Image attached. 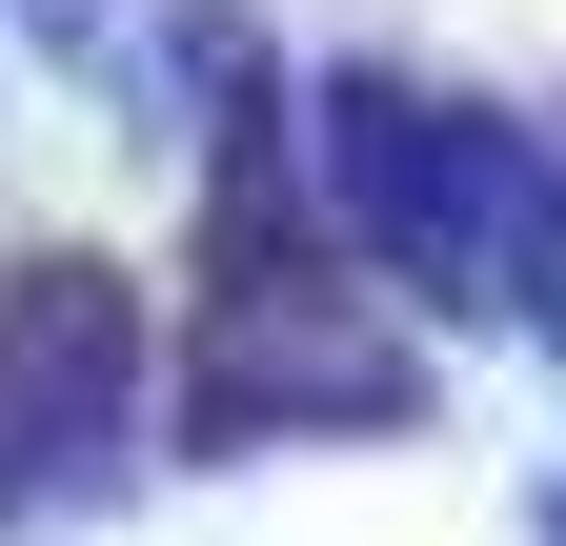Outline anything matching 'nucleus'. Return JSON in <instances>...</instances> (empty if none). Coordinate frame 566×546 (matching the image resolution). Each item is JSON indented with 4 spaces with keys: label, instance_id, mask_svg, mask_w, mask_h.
Masks as SVG:
<instances>
[{
    "label": "nucleus",
    "instance_id": "1",
    "mask_svg": "<svg viewBox=\"0 0 566 546\" xmlns=\"http://www.w3.org/2000/svg\"><path fill=\"white\" fill-rule=\"evenodd\" d=\"M182 426L263 445V426H405V345L365 324V263L324 243V202L263 143L202 202V324H182Z\"/></svg>",
    "mask_w": 566,
    "mask_h": 546
},
{
    "label": "nucleus",
    "instance_id": "2",
    "mask_svg": "<svg viewBox=\"0 0 566 546\" xmlns=\"http://www.w3.org/2000/svg\"><path fill=\"white\" fill-rule=\"evenodd\" d=\"M142 426V284L82 243H41L21 284H0V526L82 506Z\"/></svg>",
    "mask_w": 566,
    "mask_h": 546
}]
</instances>
